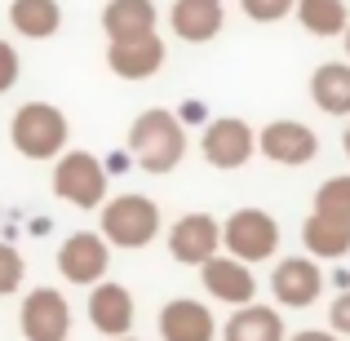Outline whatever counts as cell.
<instances>
[{"mask_svg":"<svg viewBox=\"0 0 350 341\" xmlns=\"http://www.w3.org/2000/svg\"><path fill=\"white\" fill-rule=\"evenodd\" d=\"M129 151L146 173H169L187 155V133L169 111H146L129 128Z\"/></svg>","mask_w":350,"mask_h":341,"instance_id":"6da1fadb","label":"cell"},{"mask_svg":"<svg viewBox=\"0 0 350 341\" xmlns=\"http://www.w3.org/2000/svg\"><path fill=\"white\" fill-rule=\"evenodd\" d=\"M9 137H14V146L27 160H53L62 151V142H67V120L49 103H27V107H18Z\"/></svg>","mask_w":350,"mask_h":341,"instance_id":"7a4b0ae2","label":"cell"},{"mask_svg":"<svg viewBox=\"0 0 350 341\" xmlns=\"http://www.w3.org/2000/svg\"><path fill=\"white\" fill-rule=\"evenodd\" d=\"M160 235V208L146 195H120L103 208V239L120 248H146Z\"/></svg>","mask_w":350,"mask_h":341,"instance_id":"3957f363","label":"cell"},{"mask_svg":"<svg viewBox=\"0 0 350 341\" xmlns=\"http://www.w3.org/2000/svg\"><path fill=\"white\" fill-rule=\"evenodd\" d=\"M222 244L231 248V257H239V262H266L280 248V226L262 208H239V213H231V222L222 230Z\"/></svg>","mask_w":350,"mask_h":341,"instance_id":"277c9868","label":"cell"},{"mask_svg":"<svg viewBox=\"0 0 350 341\" xmlns=\"http://www.w3.org/2000/svg\"><path fill=\"white\" fill-rule=\"evenodd\" d=\"M53 191H58L62 200H71L76 208H94L98 200L107 195V173L89 151H71V155H62L58 169H53Z\"/></svg>","mask_w":350,"mask_h":341,"instance_id":"5b68a950","label":"cell"},{"mask_svg":"<svg viewBox=\"0 0 350 341\" xmlns=\"http://www.w3.org/2000/svg\"><path fill=\"white\" fill-rule=\"evenodd\" d=\"M23 337L27 341H67V328H71V310H67V297L53 288H36L31 297L23 301Z\"/></svg>","mask_w":350,"mask_h":341,"instance_id":"8992f818","label":"cell"},{"mask_svg":"<svg viewBox=\"0 0 350 341\" xmlns=\"http://www.w3.org/2000/svg\"><path fill=\"white\" fill-rule=\"evenodd\" d=\"M257 146H262V155L275 160V164H310L319 155V137L310 133L306 124H297V120H275V124H266L262 137H257Z\"/></svg>","mask_w":350,"mask_h":341,"instance_id":"52a82bcc","label":"cell"},{"mask_svg":"<svg viewBox=\"0 0 350 341\" xmlns=\"http://www.w3.org/2000/svg\"><path fill=\"white\" fill-rule=\"evenodd\" d=\"M257 137L253 128L244 124V120H213L204 133V160L213 164V169H239V164H248V155H253Z\"/></svg>","mask_w":350,"mask_h":341,"instance_id":"ba28073f","label":"cell"},{"mask_svg":"<svg viewBox=\"0 0 350 341\" xmlns=\"http://www.w3.org/2000/svg\"><path fill=\"white\" fill-rule=\"evenodd\" d=\"M107 67L120 80H146L164 67V40L160 36H133V40H111L107 49Z\"/></svg>","mask_w":350,"mask_h":341,"instance_id":"9c48e42d","label":"cell"},{"mask_svg":"<svg viewBox=\"0 0 350 341\" xmlns=\"http://www.w3.org/2000/svg\"><path fill=\"white\" fill-rule=\"evenodd\" d=\"M107 262H111L107 239L103 235H89V230L71 235L67 244H62V253H58V271L67 275L71 284H98L107 275Z\"/></svg>","mask_w":350,"mask_h":341,"instance_id":"30bf717a","label":"cell"},{"mask_svg":"<svg viewBox=\"0 0 350 341\" xmlns=\"http://www.w3.org/2000/svg\"><path fill=\"white\" fill-rule=\"evenodd\" d=\"M200 271H204V288L213 292L217 301H231V306L253 301L257 279H253V271H248V262H239V257H204Z\"/></svg>","mask_w":350,"mask_h":341,"instance_id":"8fae6325","label":"cell"},{"mask_svg":"<svg viewBox=\"0 0 350 341\" xmlns=\"http://www.w3.org/2000/svg\"><path fill=\"white\" fill-rule=\"evenodd\" d=\"M217 244H222V230H217V222L208 213H187L169 235V248L182 266H200L204 257L217 253Z\"/></svg>","mask_w":350,"mask_h":341,"instance_id":"7c38bea8","label":"cell"},{"mask_svg":"<svg viewBox=\"0 0 350 341\" xmlns=\"http://www.w3.org/2000/svg\"><path fill=\"white\" fill-rule=\"evenodd\" d=\"M271 284H275V297L284 306H310L319 297V288H324V275H319V266L310 257H288V262L275 266Z\"/></svg>","mask_w":350,"mask_h":341,"instance_id":"4fadbf2b","label":"cell"},{"mask_svg":"<svg viewBox=\"0 0 350 341\" xmlns=\"http://www.w3.org/2000/svg\"><path fill=\"white\" fill-rule=\"evenodd\" d=\"M89 319H94L98 333L107 337H120L133 328V297H129L120 284H98L89 292Z\"/></svg>","mask_w":350,"mask_h":341,"instance_id":"5bb4252c","label":"cell"},{"mask_svg":"<svg viewBox=\"0 0 350 341\" xmlns=\"http://www.w3.org/2000/svg\"><path fill=\"white\" fill-rule=\"evenodd\" d=\"M213 315L200 301H169L160 310V337L164 341H213Z\"/></svg>","mask_w":350,"mask_h":341,"instance_id":"9a60e30c","label":"cell"},{"mask_svg":"<svg viewBox=\"0 0 350 341\" xmlns=\"http://www.w3.org/2000/svg\"><path fill=\"white\" fill-rule=\"evenodd\" d=\"M173 31L191 44H204L222 31V0H178L173 5Z\"/></svg>","mask_w":350,"mask_h":341,"instance_id":"2e32d148","label":"cell"},{"mask_svg":"<svg viewBox=\"0 0 350 341\" xmlns=\"http://www.w3.org/2000/svg\"><path fill=\"white\" fill-rule=\"evenodd\" d=\"M103 27L111 40H133V36L155 31V5L151 0H111L103 9Z\"/></svg>","mask_w":350,"mask_h":341,"instance_id":"e0dca14e","label":"cell"},{"mask_svg":"<svg viewBox=\"0 0 350 341\" xmlns=\"http://www.w3.org/2000/svg\"><path fill=\"white\" fill-rule=\"evenodd\" d=\"M310 98L328 115H350V67L346 62H324L310 76Z\"/></svg>","mask_w":350,"mask_h":341,"instance_id":"ac0fdd59","label":"cell"},{"mask_svg":"<svg viewBox=\"0 0 350 341\" xmlns=\"http://www.w3.org/2000/svg\"><path fill=\"white\" fill-rule=\"evenodd\" d=\"M226 341H284V319L271 306H239L226 324Z\"/></svg>","mask_w":350,"mask_h":341,"instance_id":"d6986e66","label":"cell"},{"mask_svg":"<svg viewBox=\"0 0 350 341\" xmlns=\"http://www.w3.org/2000/svg\"><path fill=\"white\" fill-rule=\"evenodd\" d=\"M9 23L27 36V40H49L62 23L58 0H14L9 5Z\"/></svg>","mask_w":350,"mask_h":341,"instance_id":"ffe728a7","label":"cell"},{"mask_svg":"<svg viewBox=\"0 0 350 341\" xmlns=\"http://www.w3.org/2000/svg\"><path fill=\"white\" fill-rule=\"evenodd\" d=\"M301 244H306L315 257H346L350 253V222L315 213V217H306V226H301Z\"/></svg>","mask_w":350,"mask_h":341,"instance_id":"44dd1931","label":"cell"},{"mask_svg":"<svg viewBox=\"0 0 350 341\" xmlns=\"http://www.w3.org/2000/svg\"><path fill=\"white\" fill-rule=\"evenodd\" d=\"M293 9L310 36H342L346 27V0H293Z\"/></svg>","mask_w":350,"mask_h":341,"instance_id":"7402d4cb","label":"cell"},{"mask_svg":"<svg viewBox=\"0 0 350 341\" xmlns=\"http://www.w3.org/2000/svg\"><path fill=\"white\" fill-rule=\"evenodd\" d=\"M315 213L350 222V178H328L324 187L315 191Z\"/></svg>","mask_w":350,"mask_h":341,"instance_id":"603a6c76","label":"cell"},{"mask_svg":"<svg viewBox=\"0 0 350 341\" xmlns=\"http://www.w3.org/2000/svg\"><path fill=\"white\" fill-rule=\"evenodd\" d=\"M18 284H23V257L9 244H0V297H5V292H18Z\"/></svg>","mask_w":350,"mask_h":341,"instance_id":"cb8c5ba5","label":"cell"},{"mask_svg":"<svg viewBox=\"0 0 350 341\" xmlns=\"http://www.w3.org/2000/svg\"><path fill=\"white\" fill-rule=\"evenodd\" d=\"M288 9H293V0H244V14L253 23H280Z\"/></svg>","mask_w":350,"mask_h":341,"instance_id":"d4e9b609","label":"cell"},{"mask_svg":"<svg viewBox=\"0 0 350 341\" xmlns=\"http://www.w3.org/2000/svg\"><path fill=\"white\" fill-rule=\"evenodd\" d=\"M14 80H18V53H14V44L0 40V94H9Z\"/></svg>","mask_w":350,"mask_h":341,"instance_id":"484cf974","label":"cell"},{"mask_svg":"<svg viewBox=\"0 0 350 341\" xmlns=\"http://www.w3.org/2000/svg\"><path fill=\"white\" fill-rule=\"evenodd\" d=\"M328 324H333L342 337H350V292H342V297L333 301V310H328Z\"/></svg>","mask_w":350,"mask_h":341,"instance_id":"4316f807","label":"cell"},{"mask_svg":"<svg viewBox=\"0 0 350 341\" xmlns=\"http://www.w3.org/2000/svg\"><path fill=\"white\" fill-rule=\"evenodd\" d=\"M293 341H337V337L333 333H297Z\"/></svg>","mask_w":350,"mask_h":341,"instance_id":"83f0119b","label":"cell"},{"mask_svg":"<svg viewBox=\"0 0 350 341\" xmlns=\"http://www.w3.org/2000/svg\"><path fill=\"white\" fill-rule=\"evenodd\" d=\"M342 142H346V155H350V128H346V137H342Z\"/></svg>","mask_w":350,"mask_h":341,"instance_id":"f1b7e54d","label":"cell"},{"mask_svg":"<svg viewBox=\"0 0 350 341\" xmlns=\"http://www.w3.org/2000/svg\"><path fill=\"white\" fill-rule=\"evenodd\" d=\"M342 31H346V53H350V27H342Z\"/></svg>","mask_w":350,"mask_h":341,"instance_id":"f546056e","label":"cell"},{"mask_svg":"<svg viewBox=\"0 0 350 341\" xmlns=\"http://www.w3.org/2000/svg\"><path fill=\"white\" fill-rule=\"evenodd\" d=\"M116 341H137V337H124V333H120V337H116Z\"/></svg>","mask_w":350,"mask_h":341,"instance_id":"4dcf8cb0","label":"cell"}]
</instances>
